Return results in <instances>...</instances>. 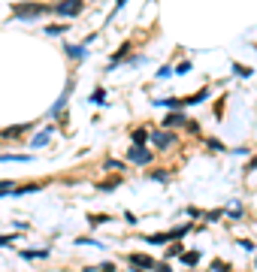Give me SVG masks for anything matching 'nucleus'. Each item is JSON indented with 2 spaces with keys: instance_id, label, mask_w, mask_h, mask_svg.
<instances>
[{
  "instance_id": "6",
  "label": "nucleus",
  "mask_w": 257,
  "mask_h": 272,
  "mask_svg": "<svg viewBox=\"0 0 257 272\" xmlns=\"http://www.w3.org/2000/svg\"><path fill=\"white\" fill-rule=\"evenodd\" d=\"M133 139H136V145H142L145 139H149V133H145V130H136V133H133Z\"/></svg>"
},
{
  "instance_id": "1",
  "label": "nucleus",
  "mask_w": 257,
  "mask_h": 272,
  "mask_svg": "<svg viewBox=\"0 0 257 272\" xmlns=\"http://www.w3.org/2000/svg\"><path fill=\"white\" fill-rule=\"evenodd\" d=\"M46 6L43 3H27V6H15V15L18 18H36V15H43Z\"/></svg>"
},
{
  "instance_id": "2",
  "label": "nucleus",
  "mask_w": 257,
  "mask_h": 272,
  "mask_svg": "<svg viewBox=\"0 0 257 272\" xmlns=\"http://www.w3.org/2000/svg\"><path fill=\"white\" fill-rule=\"evenodd\" d=\"M79 9H82V0H64V3L58 6V12H61V15H76Z\"/></svg>"
},
{
  "instance_id": "4",
  "label": "nucleus",
  "mask_w": 257,
  "mask_h": 272,
  "mask_svg": "<svg viewBox=\"0 0 257 272\" xmlns=\"http://www.w3.org/2000/svg\"><path fill=\"white\" fill-rule=\"evenodd\" d=\"M155 142H158V148H167V145L175 142V139H172V133H155Z\"/></svg>"
},
{
  "instance_id": "11",
  "label": "nucleus",
  "mask_w": 257,
  "mask_h": 272,
  "mask_svg": "<svg viewBox=\"0 0 257 272\" xmlns=\"http://www.w3.org/2000/svg\"><path fill=\"white\" fill-rule=\"evenodd\" d=\"M121 3H124V0H118V6H121Z\"/></svg>"
},
{
  "instance_id": "10",
  "label": "nucleus",
  "mask_w": 257,
  "mask_h": 272,
  "mask_svg": "<svg viewBox=\"0 0 257 272\" xmlns=\"http://www.w3.org/2000/svg\"><path fill=\"white\" fill-rule=\"evenodd\" d=\"M164 121H167V124H178V121H181V115H167Z\"/></svg>"
},
{
  "instance_id": "8",
  "label": "nucleus",
  "mask_w": 257,
  "mask_h": 272,
  "mask_svg": "<svg viewBox=\"0 0 257 272\" xmlns=\"http://www.w3.org/2000/svg\"><path fill=\"white\" fill-rule=\"evenodd\" d=\"M181 260H185V263H188V266H191V263H197V260H200V254H197V251H194V254H185V257H181Z\"/></svg>"
},
{
  "instance_id": "5",
  "label": "nucleus",
  "mask_w": 257,
  "mask_h": 272,
  "mask_svg": "<svg viewBox=\"0 0 257 272\" xmlns=\"http://www.w3.org/2000/svg\"><path fill=\"white\" fill-rule=\"evenodd\" d=\"M27 127H9V130H3V136H21Z\"/></svg>"
},
{
  "instance_id": "3",
  "label": "nucleus",
  "mask_w": 257,
  "mask_h": 272,
  "mask_svg": "<svg viewBox=\"0 0 257 272\" xmlns=\"http://www.w3.org/2000/svg\"><path fill=\"white\" fill-rule=\"evenodd\" d=\"M130 161H133V164H149V161H152V154L145 151L142 145H136V148H130Z\"/></svg>"
},
{
  "instance_id": "7",
  "label": "nucleus",
  "mask_w": 257,
  "mask_h": 272,
  "mask_svg": "<svg viewBox=\"0 0 257 272\" xmlns=\"http://www.w3.org/2000/svg\"><path fill=\"white\" fill-rule=\"evenodd\" d=\"M12 187H15V184H12V181H0V197H3V193H9V190H12Z\"/></svg>"
},
{
  "instance_id": "9",
  "label": "nucleus",
  "mask_w": 257,
  "mask_h": 272,
  "mask_svg": "<svg viewBox=\"0 0 257 272\" xmlns=\"http://www.w3.org/2000/svg\"><path fill=\"white\" fill-rule=\"evenodd\" d=\"M46 139H49V130H46V133H40V136H36V139H33V145H46Z\"/></svg>"
}]
</instances>
